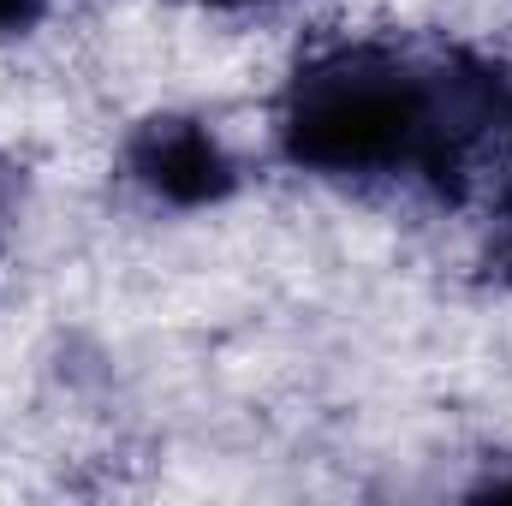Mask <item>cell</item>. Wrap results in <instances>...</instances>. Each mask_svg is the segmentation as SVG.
Here are the masks:
<instances>
[{"mask_svg": "<svg viewBox=\"0 0 512 506\" xmlns=\"http://www.w3.org/2000/svg\"><path fill=\"white\" fill-rule=\"evenodd\" d=\"M6 197H12V185H6V173H0V215H6Z\"/></svg>", "mask_w": 512, "mask_h": 506, "instance_id": "277c9868", "label": "cell"}, {"mask_svg": "<svg viewBox=\"0 0 512 506\" xmlns=\"http://www.w3.org/2000/svg\"><path fill=\"white\" fill-rule=\"evenodd\" d=\"M42 12V0H0V30H12V24H30Z\"/></svg>", "mask_w": 512, "mask_h": 506, "instance_id": "3957f363", "label": "cell"}, {"mask_svg": "<svg viewBox=\"0 0 512 506\" xmlns=\"http://www.w3.org/2000/svg\"><path fill=\"white\" fill-rule=\"evenodd\" d=\"M501 90L483 78H441L387 48H346L298 72L286 96V155L316 173H399L423 167L447 179L465 131Z\"/></svg>", "mask_w": 512, "mask_h": 506, "instance_id": "6da1fadb", "label": "cell"}, {"mask_svg": "<svg viewBox=\"0 0 512 506\" xmlns=\"http://www.w3.org/2000/svg\"><path fill=\"white\" fill-rule=\"evenodd\" d=\"M215 6H251V0H215Z\"/></svg>", "mask_w": 512, "mask_h": 506, "instance_id": "5b68a950", "label": "cell"}, {"mask_svg": "<svg viewBox=\"0 0 512 506\" xmlns=\"http://www.w3.org/2000/svg\"><path fill=\"white\" fill-rule=\"evenodd\" d=\"M131 167L143 173V185H155L167 203H215L233 191V167L215 149V137L191 120H155L137 137Z\"/></svg>", "mask_w": 512, "mask_h": 506, "instance_id": "7a4b0ae2", "label": "cell"}]
</instances>
